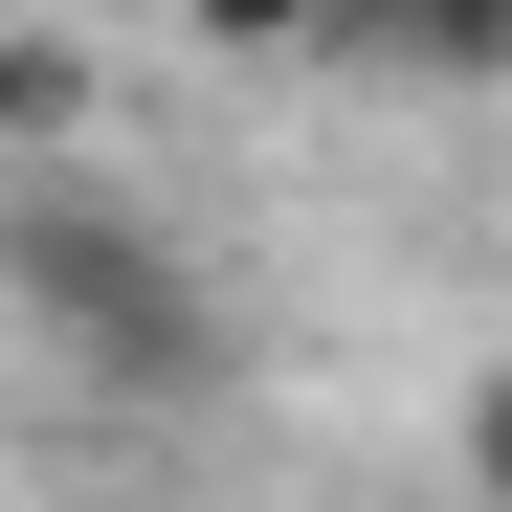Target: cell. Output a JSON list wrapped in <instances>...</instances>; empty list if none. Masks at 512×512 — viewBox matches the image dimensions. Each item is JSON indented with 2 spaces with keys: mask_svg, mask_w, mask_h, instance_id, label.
Masks as SVG:
<instances>
[{
  "mask_svg": "<svg viewBox=\"0 0 512 512\" xmlns=\"http://www.w3.org/2000/svg\"><path fill=\"white\" fill-rule=\"evenodd\" d=\"M0 312L45 334L90 401H223V268L156 201H90V179H0Z\"/></svg>",
  "mask_w": 512,
  "mask_h": 512,
  "instance_id": "1",
  "label": "cell"
},
{
  "mask_svg": "<svg viewBox=\"0 0 512 512\" xmlns=\"http://www.w3.org/2000/svg\"><path fill=\"white\" fill-rule=\"evenodd\" d=\"M334 67H423V90H490L512 67V0H312Z\"/></svg>",
  "mask_w": 512,
  "mask_h": 512,
  "instance_id": "2",
  "label": "cell"
},
{
  "mask_svg": "<svg viewBox=\"0 0 512 512\" xmlns=\"http://www.w3.org/2000/svg\"><path fill=\"white\" fill-rule=\"evenodd\" d=\"M45 134H90V45L0 23V156H45Z\"/></svg>",
  "mask_w": 512,
  "mask_h": 512,
  "instance_id": "3",
  "label": "cell"
},
{
  "mask_svg": "<svg viewBox=\"0 0 512 512\" xmlns=\"http://www.w3.org/2000/svg\"><path fill=\"white\" fill-rule=\"evenodd\" d=\"M179 23H201V45H245V67H290V45H312V0H179Z\"/></svg>",
  "mask_w": 512,
  "mask_h": 512,
  "instance_id": "4",
  "label": "cell"
}]
</instances>
